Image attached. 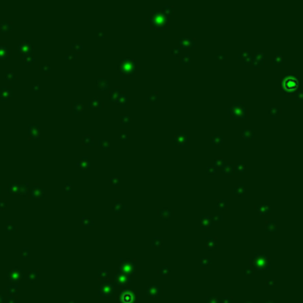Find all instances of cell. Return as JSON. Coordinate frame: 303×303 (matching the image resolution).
<instances>
[{"label":"cell","mask_w":303,"mask_h":303,"mask_svg":"<svg viewBox=\"0 0 303 303\" xmlns=\"http://www.w3.org/2000/svg\"><path fill=\"white\" fill-rule=\"evenodd\" d=\"M297 85H298V81L295 77H288L283 81V88L285 90H294L297 88Z\"/></svg>","instance_id":"cell-1"}]
</instances>
